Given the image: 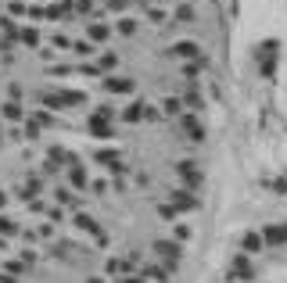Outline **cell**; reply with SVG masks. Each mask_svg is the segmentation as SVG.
Masks as SVG:
<instances>
[{
  "instance_id": "6da1fadb",
  "label": "cell",
  "mask_w": 287,
  "mask_h": 283,
  "mask_svg": "<svg viewBox=\"0 0 287 283\" xmlns=\"http://www.w3.org/2000/svg\"><path fill=\"white\" fill-rule=\"evenodd\" d=\"M158 255L166 258L169 265H176V255H180V248H176V244H158Z\"/></svg>"
},
{
  "instance_id": "7a4b0ae2",
  "label": "cell",
  "mask_w": 287,
  "mask_h": 283,
  "mask_svg": "<svg viewBox=\"0 0 287 283\" xmlns=\"http://www.w3.org/2000/svg\"><path fill=\"white\" fill-rule=\"evenodd\" d=\"M233 276H252V265H248V258H244V255L233 258Z\"/></svg>"
},
{
  "instance_id": "3957f363",
  "label": "cell",
  "mask_w": 287,
  "mask_h": 283,
  "mask_svg": "<svg viewBox=\"0 0 287 283\" xmlns=\"http://www.w3.org/2000/svg\"><path fill=\"white\" fill-rule=\"evenodd\" d=\"M130 79H108V90H115V93H130Z\"/></svg>"
},
{
  "instance_id": "277c9868",
  "label": "cell",
  "mask_w": 287,
  "mask_h": 283,
  "mask_svg": "<svg viewBox=\"0 0 287 283\" xmlns=\"http://www.w3.org/2000/svg\"><path fill=\"white\" fill-rule=\"evenodd\" d=\"M273 51H276L273 43H266V47H262V72H273Z\"/></svg>"
},
{
  "instance_id": "5b68a950",
  "label": "cell",
  "mask_w": 287,
  "mask_h": 283,
  "mask_svg": "<svg viewBox=\"0 0 287 283\" xmlns=\"http://www.w3.org/2000/svg\"><path fill=\"white\" fill-rule=\"evenodd\" d=\"M173 201H176V205H173V208H194V205H197V201H194L190 194H176Z\"/></svg>"
},
{
  "instance_id": "8992f818",
  "label": "cell",
  "mask_w": 287,
  "mask_h": 283,
  "mask_svg": "<svg viewBox=\"0 0 287 283\" xmlns=\"http://www.w3.org/2000/svg\"><path fill=\"white\" fill-rule=\"evenodd\" d=\"M244 248H248V251H259V248H262V237H259V233H248V237H244Z\"/></svg>"
},
{
  "instance_id": "52a82bcc",
  "label": "cell",
  "mask_w": 287,
  "mask_h": 283,
  "mask_svg": "<svg viewBox=\"0 0 287 283\" xmlns=\"http://www.w3.org/2000/svg\"><path fill=\"white\" fill-rule=\"evenodd\" d=\"M90 36H94V39H104V36H108V25H90Z\"/></svg>"
},
{
  "instance_id": "ba28073f",
  "label": "cell",
  "mask_w": 287,
  "mask_h": 283,
  "mask_svg": "<svg viewBox=\"0 0 287 283\" xmlns=\"http://www.w3.org/2000/svg\"><path fill=\"white\" fill-rule=\"evenodd\" d=\"M72 183H75V186H87V176H83V169H72Z\"/></svg>"
},
{
  "instance_id": "9c48e42d",
  "label": "cell",
  "mask_w": 287,
  "mask_h": 283,
  "mask_svg": "<svg viewBox=\"0 0 287 283\" xmlns=\"http://www.w3.org/2000/svg\"><path fill=\"white\" fill-rule=\"evenodd\" d=\"M101 68H115V54H104L101 58Z\"/></svg>"
}]
</instances>
